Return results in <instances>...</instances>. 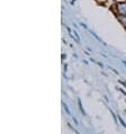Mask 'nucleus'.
Wrapping results in <instances>:
<instances>
[{
    "label": "nucleus",
    "instance_id": "f257e3e1",
    "mask_svg": "<svg viewBox=\"0 0 126 134\" xmlns=\"http://www.w3.org/2000/svg\"><path fill=\"white\" fill-rule=\"evenodd\" d=\"M112 11L115 15H126V1L112 6Z\"/></svg>",
    "mask_w": 126,
    "mask_h": 134
},
{
    "label": "nucleus",
    "instance_id": "f03ea898",
    "mask_svg": "<svg viewBox=\"0 0 126 134\" xmlns=\"http://www.w3.org/2000/svg\"><path fill=\"white\" fill-rule=\"evenodd\" d=\"M116 17L119 24H122V26L126 28V15H116Z\"/></svg>",
    "mask_w": 126,
    "mask_h": 134
},
{
    "label": "nucleus",
    "instance_id": "7ed1b4c3",
    "mask_svg": "<svg viewBox=\"0 0 126 134\" xmlns=\"http://www.w3.org/2000/svg\"><path fill=\"white\" fill-rule=\"evenodd\" d=\"M90 33H91V35H92V36H94V38H96V39H97L98 42H100V43H102V44H104V45H106V43H105V42H102L101 39L99 38V36H98V35L96 34V33H94V32H90Z\"/></svg>",
    "mask_w": 126,
    "mask_h": 134
},
{
    "label": "nucleus",
    "instance_id": "20e7f679",
    "mask_svg": "<svg viewBox=\"0 0 126 134\" xmlns=\"http://www.w3.org/2000/svg\"><path fill=\"white\" fill-rule=\"evenodd\" d=\"M117 118H118V121H119V123H121V125L124 127V129L126 130V123L124 122V120H123V118H122V116H121V115H118V116H117Z\"/></svg>",
    "mask_w": 126,
    "mask_h": 134
},
{
    "label": "nucleus",
    "instance_id": "39448f33",
    "mask_svg": "<svg viewBox=\"0 0 126 134\" xmlns=\"http://www.w3.org/2000/svg\"><path fill=\"white\" fill-rule=\"evenodd\" d=\"M78 105H79V108H80L82 115H86V112H85V109H83V107H82V102H81L80 99H78Z\"/></svg>",
    "mask_w": 126,
    "mask_h": 134
},
{
    "label": "nucleus",
    "instance_id": "423d86ee",
    "mask_svg": "<svg viewBox=\"0 0 126 134\" xmlns=\"http://www.w3.org/2000/svg\"><path fill=\"white\" fill-rule=\"evenodd\" d=\"M63 108H64V109H65L66 114H68V115H71V112H70V109H69L68 105H66V104H64V102H63Z\"/></svg>",
    "mask_w": 126,
    "mask_h": 134
},
{
    "label": "nucleus",
    "instance_id": "0eeeda50",
    "mask_svg": "<svg viewBox=\"0 0 126 134\" xmlns=\"http://www.w3.org/2000/svg\"><path fill=\"white\" fill-rule=\"evenodd\" d=\"M96 2L99 3V5H105L107 2V0H96Z\"/></svg>",
    "mask_w": 126,
    "mask_h": 134
},
{
    "label": "nucleus",
    "instance_id": "6e6552de",
    "mask_svg": "<svg viewBox=\"0 0 126 134\" xmlns=\"http://www.w3.org/2000/svg\"><path fill=\"white\" fill-rule=\"evenodd\" d=\"M110 114H112V116H113V117H114V120H115V122H116V123H117V118H116V116H115V114H114V113H113V112H112V110H110Z\"/></svg>",
    "mask_w": 126,
    "mask_h": 134
},
{
    "label": "nucleus",
    "instance_id": "1a4fd4ad",
    "mask_svg": "<svg viewBox=\"0 0 126 134\" xmlns=\"http://www.w3.org/2000/svg\"><path fill=\"white\" fill-rule=\"evenodd\" d=\"M116 1V3H121V2H125L126 0H115Z\"/></svg>",
    "mask_w": 126,
    "mask_h": 134
},
{
    "label": "nucleus",
    "instance_id": "9d476101",
    "mask_svg": "<svg viewBox=\"0 0 126 134\" xmlns=\"http://www.w3.org/2000/svg\"><path fill=\"white\" fill-rule=\"evenodd\" d=\"M117 89H118V90H119V91H121V93H123V94H124V95H125V96H126V93H125V91H124V90H123V89H122V88H117Z\"/></svg>",
    "mask_w": 126,
    "mask_h": 134
},
{
    "label": "nucleus",
    "instance_id": "9b49d317",
    "mask_svg": "<svg viewBox=\"0 0 126 134\" xmlns=\"http://www.w3.org/2000/svg\"><path fill=\"white\" fill-rule=\"evenodd\" d=\"M73 122H74V124H75V125L79 124V123H78V121H77V118H74V117H73Z\"/></svg>",
    "mask_w": 126,
    "mask_h": 134
},
{
    "label": "nucleus",
    "instance_id": "f8f14e48",
    "mask_svg": "<svg viewBox=\"0 0 126 134\" xmlns=\"http://www.w3.org/2000/svg\"><path fill=\"white\" fill-rule=\"evenodd\" d=\"M80 25H81V26L83 27V28H87V25H86V24H83V23H81Z\"/></svg>",
    "mask_w": 126,
    "mask_h": 134
}]
</instances>
